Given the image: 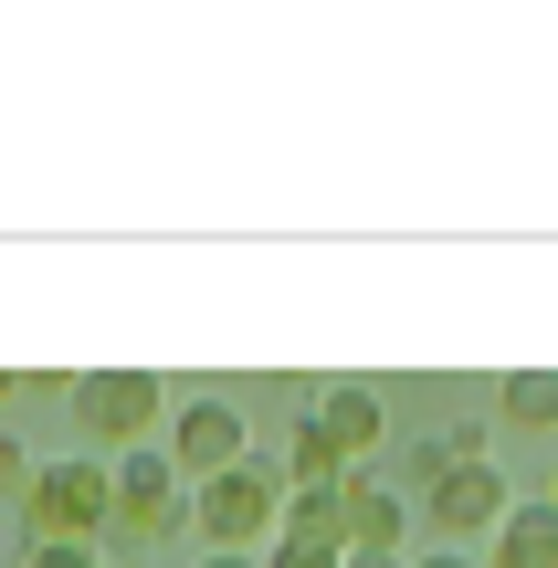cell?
Segmentation results:
<instances>
[{"mask_svg":"<svg viewBox=\"0 0 558 568\" xmlns=\"http://www.w3.org/2000/svg\"><path fill=\"white\" fill-rule=\"evenodd\" d=\"M337 568H412V558H379V548H348V558H337Z\"/></svg>","mask_w":558,"mask_h":568,"instance_id":"e0dca14e","label":"cell"},{"mask_svg":"<svg viewBox=\"0 0 558 568\" xmlns=\"http://www.w3.org/2000/svg\"><path fill=\"white\" fill-rule=\"evenodd\" d=\"M517 506L506 495V474L496 464H443V474H422V516H433V548H475V537H496V516Z\"/></svg>","mask_w":558,"mask_h":568,"instance_id":"277c9868","label":"cell"},{"mask_svg":"<svg viewBox=\"0 0 558 568\" xmlns=\"http://www.w3.org/2000/svg\"><path fill=\"white\" fill-rule=\"evenodd\" d=\"M21 548H95L105 527H116V485H105L95 453H63V464H42L32 485H21Z\"/></svg>","mask_w":558,"mask_h":568,"instance_id":"6da1fadb","label":"cell"},{"mask_svg":"<svg viewBox=\"0 0 558 568\" xmlns=\"http://www.w3.org/2000/svg\"><path fill=\"white\" fill-rule=\"evenodd\" d=\"M274 516H285V474L253 453V464L211 474V485H190V527H201L211 558H264L274 548Z\"/></svg>","mask_w":558,"mask_h":568,"instance_id":"7a4b0ae2","label":"cell"},{"mask_svg":"<svg viewBox=\"0 0 558 568\" xmlns=\"http://www.w3.org/2000/svg\"><path fill=\"white\" fill-rule=\"evenodd\" d=\"M21 568H105L95 548H21Z\"/></svg>","mask_w":558,"mask_h":568,"instance_id":"9a60e30c","label":"cell"},{"mask_svg":"<svg viewBox=\"0 0 558 568\" xmlns=\"http://www.w3.org/2000/svg\"><path fill=\"white\" fill-rule=\"evenodd\" d=\"M169 464H180V485H211V474L253 464V422L222 400V389H201V400H180V422H169Z\"/></svg>","mask_w":558,"mask_h":568,"instance_id":"8992f818","label":"cell"},{"mask_svg":"<svg viewBox=\"0 0 558 568\" xmlns=\"http://www.w3.org/2000/svg\"><path fill=\"white\" fill-rule=\"evenodd\" d=\"M475 568H558V516H548V495H538V506H506Z\"/></svg>","mask_w":558,"mask_h":568,"instance_id":"ba28073f","label":"cell"},{"mask_svg":"<svg viewBox=\"0 0 558 568\" xmlns=\"http://www.w3.org/2000/svg\"><path fill=\"white\" fill-rule=\"evenodd\" d=\"M32 474H42V464L21 453V432H0V495H11V506H21V485H32Z\"/></svg>","mask_w":558,"mask_h":568,"instance_id":"4fadbf2b","label":"cell"},{"mask_svg":"<svg viewBox=\"0 0 558 568\" xmlns=\"http://www.w3.org/2000/svg\"><path fill=\"white\" fill-rule=\"evenodd\" d=\"M264 568H337V548H295V537H274Z\"/></svg>","mask_w":558,"mask_h":568,"instance_id":"5bb4252c","label":"cell"},{"mask_svg":"<svg viewBox=\"0 0 558 568\" xmlns=\"http://www.w3.org/2000/svg\"><path fill=\"white\" fill-rule=\"evenodd\" d=\"M506 422L558 432V379H548V368H517V379H506Z\"/></svg>","mask_w":558,"mask_h":568,"instance_id":"8fae6325","label":"cell"},{"mask_svg":"<svg viewBox=\"0 0 558 568\" xmlns=\"http://www.w3.org/2000/svg\"><path fill=\"white\" fill-rule=\"evenodd\" d=\"M316 422L348 443V464H369V453L390 443V400H379V389H327V400H316Z\"/></svg>","mask_w":558,"mask_h":568,"instance_id":"9c48e42d","label":"cell"},{"mask_svg":"<svg viewBox=\"0 0 558 568\" xmlns=\"http://www.w3.org/2000/svg\"><path fill=\"white\" fill-rule=\"evenodd\" d=\"M201 568H264V558H211V548H201Z\"/></svg>","mask_w":558,"mask_h":568,"instance_id":"ac0fdd59","label":"cell"},{"mask_svg":"<svg viewBox=\"0 0 558 568\" xmlns=\"http://www.w3.org/2000/svg\"><path fill=\"white\" fill-rule=\"evenodd\" d=\"M412 568H475L464 548H412Z\"/></svg>","mask_w":558,"mask_h":568,"instance_id":"2e32d148","label":"cell"},{"mask_svg":"<svg viewBox=\"0 0 558 568\" xmlns=\"http://www.w3.org/2000/svg\"><path fill=\"white\" fill-rule=\"evenodd\" d=\"M105 485H116V537H138V548H159V537L190 516V485H180V464H169L159 443H148V453H116Z\"/></svg>","mask_w":558,"mask_h":568,"instance_id":"5b68a950","label":"cell"},{"mask_svg":"<svg viewBox=\"0 0 558 568\" xmlns=\"http://www.w3.org/2000/svg\"><path fill=\"white\" fill-rule=\"evenodd\" d=\"M126 568H148V558H126Z\"/></svg>","mask_w":558,"mask_h":568,"instance_id":"ffe728a7","label":"cell"},{"mask_svg":"<svg viewBox=\"0 0 558 568\" xmlns=\"http://www.w3.org/2000/svg\"><path fill=\"white\" fill-rule=\"evenodd\" d=\"M74 422H84V453L116 464V453H148L169 432V389L148 368H95V379H74Z\"/></svg>","mask_w":558,"mask_h":568,"instance_id":"3957f363","label":"cell"},{"mask_svg":"<svg viewBox=\"0 0 558 568\" xmlns=\"http://www.w3.org/2000/svg\"><path fill=\"white\" fill-rule=\"evenodd\" d=\"M337 527H348V548L400 558V537H412V506H400L379 474H348V485H337Z\"/></svg>","mask_w":558,"mask_h":568,"instance_id":"52a82bcc","label":"cell"},{"mask_svg":"<svg viewBox=\"0 0 558 568\" xmlns=\"http://www.w3.org/2000/svg\"><path fill=\"white\" fill-rule=\"evenodd\" d=\"M443 464H496V453H485V432H475V422H454V432H433L422 474H443Z\"/></svg>","mask_w":558,"mask_h":568,"instance_id":"7c38bea8","label":"cell"},{"mask_svg":"<svg viewBox=\"0 0 558 568\" xmlns=\"http://www.w3.org/2000/svg\"><path fill=\"white\" fill-rule=\"evenodd\" d=\"M274 537H295V548H337V558H348V527H337V485H285V516H274Z\"/></svg>","mask_w":558,"mask_h":568,"instance_id":"30bf717a","label":"cell"},{"mask_svg":"<svg viewBox=\"0 0 558 568\" xmlns=\"http://www.w3.org/2000/svg\"><path fill=\"white\" fill-rule=\"evenodd\" d=\"M548 516H558V485H548Z\"/></svg>","mask_w":558,"mask_h":568,"instance_id":"d6986e66","label":"cell"}]
</instances>
